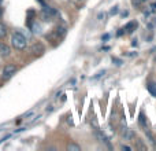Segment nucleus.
<instances>
[{
	"instance_id": "obj_3",
	"label": "nucleus",
	"mask_w": 156,
	"mask_h": 151,
	"mask_svg": "<svg viewBox=\"0 0 156 151\" xmlns=\"http://www.w3.org/2000/svg\"><path fill=\"white\" fill-rule=\"evenodd\" d=\"M55 14H56V11H55L54 8H51V7H44L43 8V17L47 19V21H49Z\"/></svg>"
},
{
	"instance_id": "obj_10",
	"label": "nucleus",
	"mask_w": 156,
	"mask_h": 151,
	"mask_svg": "<svg viewBox=\"0 0 156 151\" xmlns=\"http://www.w3.org/2000/svg\"><path fill=\"white\" fill-rule=\"evenodd\" d=\"M138 121H140V125H141V127H143V128H145V127H147V122H145V117H144V114H143V113L140 114V120H138Z\"/></svg>"
},
{
	"instance_id": "obj_16",
	"label": "nucleus",
	"mask_w": 156,
	"mask_h": 151,
	"mask_svg": "<svg viewBox=\"0 0 156 151\" xmlns=\"http://www.w3.org/2000/svg\"><path fill=\"white\" fill-rule=\"evenodd\" d=\"M38 2H41V3H44V0H38Z\"/></svg>"
},
{
	"instance_id": "obj_15",
	"label": "nucleus",
	"mask_w": 156,
	"mask_h": 151,
	"mask_svg": "<svg viewBox=\"0 0 156 151\" xmlns=\"http://www.w3.org/2000/svg\"><path fill=\"white\" fill-rule=\"evenodd\" d=\"M2 14H3V8H2V6H0V17H2Z\"/></svg>"
},
{
	"instance_id": "obj_17",
	"label": "nucleus",
	"mask_w": 156,
	"mask_h": 151,
	"mask_svg": "<svg viewBox=\"0 0 156 151\" xmlns=\"http://www.w3.org/2000/svg\"><path fill=\"white\" fill-rule=\"evenodd\" d=\"M2 2H3V0H0V4H2Z\"/></svg>"
},
{
	"instance_id": "obj_5",
	"label": "nucleus",
	"mask_w": 156,
	"mask_h": 151,
	"mask_svg": "<svg viewBox=\"0 0 156 151\" xmlns=\"http://www.w3.org/2000/svg\"><path fill=\"white\" fill-rule=\"evenodd\" d=\"M147 89H148V92L152 95V96L156 98V83H154V81H149V83L147 84Z\"/></svg>"
},
{
	"instance_id": "obj_12",
	"label": "nucleus",
	"mask_w": 156,
	"mask_h": 151,
	"mask_svg": "<svg viewBox=\"0 0 156 151\" xmlns=\"http://www.w3.org/2000/svg\"><path fill=\"white\" fill-rule=\"evenodd\" d=\"M112 61H114V62H115L118 66H119V65H122V61H121V59H118V58H112Z\"/></svg>"
},
{
	"instance_id": "obj_8",
	"label": "nucleus",
	"mask_w": 156,
	"mask_h": 151,
	"mask_svg": "<svg viewBox=\"0 0 156 151\" xmlns=\"http://www.w3.org/2000/svg\"><path fill=\"white\" fill-rule=\"evenodd\" d=\"M33 51H34L36 54H41V52L44 51V47L41 46V44H34V46H33Z\"/></svg>"
},
{
	"instance_id": "obj_6",
	"label": "nucleus",
	"mask_w": 156,
	"mask_h": 151,
	"mask_svg": "<svg viewBox=\"0 0 156 151\" xmlns=\"http://www.w3.org/2000/svg\"><path fill=\"white\" fill-rule=\"evenodd\" d=\"M136 28H137V22H134V21H133V22H129V24H127L126 26L123 28V29L126 30L127 33H132L133 30H136Z\"/></svg>"
},
{
	"instance_id": "obj_11",
	"label": "nucleus",
	"mask_w": 156,
	"mask_h": 151,
	"mask_svg": "<svg viewBox=\"0 0 156 151\" xmlns=\"http://www.w3.org/2000/svg\"><path fill=\"white\" fill-rule=\"evenodd\" d=\"M149 8H151V10H149L151 13H156V3H152V4L149 6Z\"/></svg>"
},
{
	"instance_id": "obj_9",
	"label": "nucleus",
	"mask_w": 156,
	"mask_h": 151,
	"mask_svg": "<svg viewBox=\"0 0 156 151\" xmlns=\"http://www.w3.org/2000/svg\"><path fill=\"white\" fill-rule=\"evenodd\" d=\"M67 150L69 151H81V147L78 144H74V143H70L67 146Z\"/></svg>"
},
{
	"instance_id": "obj_13",
	"label": "nucleus",
	"mask_w": 156,
	"mask_h": 151,
	"mask_svg": "<svg viewBox=\"0 0 156 151\" xmlns=\"http://www.w3.org/2000/svg\"><path fill=\"white\" fill-rule=\"evenodd\" d=\"M118 13V7H114L112 10H111V15H114V14H116Z\"/></svg>"
},
{
	"instance_id": "obj_1",
	"label": "nucleus",
	"mask_w": 156,
	"mask_h": 151,
	"mask_svg": "<svg viewBox=\"0 0 156 151\" xmlns=\"http://www.w3.org/2000/svg\"><path fill=\"white\" fill-rule=\"evenodd\" d=\"M11 41H12L14 48H16V50H25V48H26L27 41H26V37H25L22 33H19V32L14 33Z\"/></svg>"
},
{
	"instance_id": "obj_14",
	"label": "nucleus",
	"mask_w": 156,
	"mask_h": 151,
	"mask_svg": "<svg viewBox=\"0 0 156 151\" xmlns=\"http://www.w3.org/2000/svg\"><path fill=\"white\" fill-rule=\"evenodd\" d=\"M122 150H127V151H129V150H130V147H127V146H122Z\"/></svg>"
},
{
	"instance_id": "obj_2",
	"label": "nucleus",
	"mask_w": 156,
	"mask_h": 151,
	"mask_svg": "<svg viewBox=\"0 0 156 151\" xmlns=\"http://www.w3.org/2000/svg\"><path fill=\"white\" fill-rule=\"evenodd\" d=\"M16 72V66L15 65H7L3 69V77L4 78H10L11 76H14Z\"/></svg>"
},
{
	"instance_id": "obj_4",
	"label": "nucleus",
	"mask_w": 156,
	"mask_h": 151,
	"mask_svg": "<svg viewBox=\"0 0 156 151\" xmlns=\"http://www.w3.org/2000/svg\"><path fill=\"white\" fill-rule=\"evenodd\" d=\"M10 54H11L10 47L3 44V43H0V55H2V57H8Z\"/></svg>"
},
{
	"instance_id": "obj_7",
	"label": "nucleus",
	"mask_w": 156,
	"mask_h": 151,
	"mask_svg": "<svg viewBox=\"0 0 156 151\" xmlns=\"http://www.w3.org/2000/svg\"><path fill=\"white\" fill-rule=\"evenodd\" d=\"M7 36V28L3 24H0V39H4Z\"/></svg>"
}]
</instances>
